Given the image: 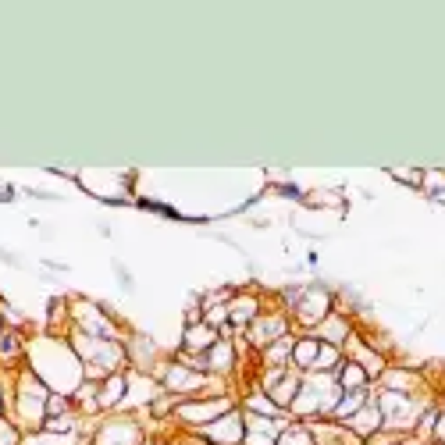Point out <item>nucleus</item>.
<instances>
[{"label": "nucleus", "mask_w": 445, "mask_h": 445, "mask_svg": "<svg viewBox=\"0 0 445 445\" xmlns=\"http://www.w3.org/2000/svg\"><path fill=\"white\" fill-rule=\"evenodd\" d=\"M353 335V328H349V321H342L339 314H328L324 321H321V339H331V346L339 349V342H346Z\"/></svg>", "instance_id": "nucleus-3"}, {"label": "nucleus", "mask_w": 445, "mask_h": 445, "mask_svg": "<svg viewBox=\"0 0 445 445\" xmlns=\"http://www.w3.org/2000/svg\"><path fill=\"white\" fill-rule=\"evenodd\" d=\"M207 367L210 370H228L232 367V346H228V339H217L210 349H207Z\"/></svg>", "instance_id": "nucleus-6"}, {"label": "nucleus", "mask_w": 445, "mask_h": 445, "mask_svg": "<svg viewBox=\"0 0 445 445\" xmlns=\"http://www.w3.org/2000/svg\"><path fill=\"white\" fill-rule=\"evenodd\" d=\"M388 175H392V179H399V182H410V186H420L424 179H427V172H406V168H392V172H388Z\"/></svg>", "instance_id": "nucleus-11"}, {"label": "nucleus", "mask_w": 445, "mask_h": 445, "mask_svg": "<svg viewBox=\"0 0 445 445\" xmlns=\"http://www.w3.org/2000/svg\"><path fill=\"white\" fill-rule=\"evenodd\" d=\"M339 349L335 346H321V353H317V367L314 370H328V367H339Z\"/></svg>", "instance_id": "nucleus-10"}, {"label": "nucleus", "mask_w": 445, "mask_h": 445, "mask_svg": "<svg viewBox=\"0 0 445 445\" xmlns=\"http://www.w3.org/2000/svg\"><path fill=\"white\" fill-rule=\"evenodd\" d=\"M381 388H385V392H403V396H410V392H417V388H420V378L413 370H406V367H385Z\"/></svg>", "instance_id": "nucleus-2"}, {"label": "nucleus", "mask_w": 445, "mask_h": 445, "mask_svg": "<svg viewBox=\"0 0 445 445\" xmlns=\"http://www.w3.org/2000/svg\"><path fill=\"white\" fill-rule=\"evenodd\" d=\"M378 410H381V424H388V431L417 427V420H420V413L413 406V396H403V392H385Z\"/></svg>", "instance_id": "nucleus-1"}, {"label": "nucleus", "mask_w": 445, "mask_h": 445, "mask_svg": "<svg viewBox=\"0 0 445 445\" xmlns=\"http://www.w3.org/2000/svg\"><path fill=\"white\" fill-rule=\"evenodd\" d=\"M342 392H367V370L360 363H349L346 360V374H342Z\"/></svg>", "instance_id": "nucleus-7"}, {"label": "nucleus", "mask_w": 445, "mask_h": 445, "mask_svg": "<svg viewBox=\"0 0 445 445\" xmlns=\"http://www.w3.org/2000/svg\"><path fill=\"white\" fill-rule=\"evenodd\" d=\"M186 342H189V346H207V342H214V328H210V324H193V335H186Z\"/></svg>", "instance_id": "nucleus-9"}, {"label": "nucleus", "mask_w": 445, "mask_h": 445, "mask_svg": "<svg viewBox=\"0 0 445 445\" xmlns=\"http://www.w3.org/2000/svg\"><path fill=\"white\" fill-rule=\"evenodd\" d=\"M122 396V378H110L107 388H100V406H115Z\"/></svg>", "instance_id": "nucleus-8"}, {"label": "nucleus", "mask_w": 445, "mask_h": 445, "mask_svg": "<svg viewBox=\"0 0 445 445\" xmlns=\"http://www.w3.org/2000/svg\"><path fill=\"white\" fill-rule=\"evenodd\" d=\"M317 353H321V342H317V339H307V342H296V346H292V360H296V367H303V370H314V367H317Z\"/></svg>", "instance_id": "nucleus-5"}, {"label": "nucleus", "mask_w": 445, "mask_h": 445, "mask_svg": "<svg viewBox=\"0 0 445 445\" xmlns=\"http://www.w3.org/2000/svg\"><path fill=\"white\" fill-rule=\"evenodd\" d=\"M200 385H203V370L200 374H186L182 363H175L168 370V388L172 392H200Z\"/></svg>", "instance_id": "nucleus-4"}]
</instances>
